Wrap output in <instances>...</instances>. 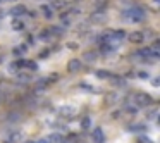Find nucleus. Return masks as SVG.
<instances>
[{"instance_id": "obj_4", "label": "nucleus", "mask_w": 160, "mask_h": 143, "mask_svg": "<svg viewBox=\"0 0 160 143\" xmlns=\"http://www.w3.org/2000/svg\"><path fill=\"white\" fill-rule=\"evenodd\" d=\"M105 19H107L105 11H95L93 14L90 16V21L95 23V24H102V23H105Z\"/></svg>"}, {"instance_id": "obj_24", "label": "nucleus", "mask_w": 160, "mask_h": 143, "mask_svg": "<svg viewBox=\"0 0 160 143\" xmlns=\"http://www.w3.org/2000/svg\"><path fill=\"white\" fill-rule=\"evenodd\" d=\"M115 100H117V93H110L107 98H105V104H114Z\"/></svg>"}, {"instance_id": "obj_2", "label": "nucleus", "mask_w": 160, "mask_h": 143, "mask_svg": "<svg viewBox=\"0 0 160 143\" xmlns=\"http://www.w3.org/2000/svg\"><path fill=\"white\" fill-rule=\"evenodd\" d=\"M150 104H152V97H150L148 93L139 91V93L134 95V105L136 107H148Z\"/></svg>"}, {"instance_id": "obj_28", "label": "nucleus", "mask_w": 160, "mask_h": 143, "mask_svg": "<svg viewBox=\"0 0 160 143\" xmlns=\"http://www.w3.org/2000/svg\"><path fill=\"white\" fill-rule=\"evenodd\" d=\"M50 55V49H43V52H40V57L42 59H45V57H48Z\"/></svg>"}, {"instance_id": "obj_12", "label": "nucleus", "mask_w": 160, "mask_h": 143, "mask_svg": "<svg viewBox=\"0 0 160 143\" xmlns=\"http://www.w3.org/2000/svg\"><path fill=\"white\" fill-rule=\"evenodd\" d=\"M67 7V2L66 0H53L52 2V9L53 11H62V9Z\"/></svg>"}, {"instance_id": "obj_1", "label": "nucleus", "mask_w": 160, "mask_h": 143, "mask_svg": "<svg viewBox=\"0 0 160 143\" xmlns=\"http://www.w3.org/2000/svg\"><path fill=\"white\" fill-rule=\"evenodd\" d=\"M122 18L128 23H141L145 19V11L141 7H131L122 12Z\"/></svg>"}, {"instance_id": "obj_15", "label": "nucleus", "mask_w": 160, "mask_h": 143, "mask_svg": "<svg viewBox=\"0 0 160 143\" xmlns=\"http://www.w3.org/2000/svg\"><path fill=\"white\" fill-rule=\"evenodd\" d=\"M26 49H28V45H19V47H14L12 54H14V57H21L22 54L26 52Z\"/></svg>"}, {"instance_id": "obj_26", "label": "nucleus", "mask_w": 160, "mask_h": 143, "mask_svg": "<svg viewBox=\"0 0 160 143\" xmlns=\"http://www.w3.org/2000/svg\"><path fill=\"white\" fill-rule=\"evenodd\" d=\"M138 78H139V79H148L150 74L146 73V71H139V73H138Z\"/></svg>"}, {"instance_id": "obj_7", "label": "nucleus", "mask_w": 160, "mask_h": 143, "mask_svg": "<svg viewBox=\"0 0 160 143\" xmlns=\"http://www.w3.org/2000/svg\"><path fill=\"white\" fill-rule=\"evenodd\" d=\"M11 14L14 16V18H19V16H24V14H28V9H26V5H22V4H18V5H14V7L11 9Z\"/></svg>"}, {"instance_id": "obj_21", "label": "nucleus", "mask_w": 160, "mask_h": 143, "mask_svg": "<svg viewBox=\"0 0 160 143\" xmlns=\"http://www.w3.org/2000/svg\"><path fill=\"white\" fill-rule=\"evenodd\" d=\"M97 76L100 78V79H108V78H112V74L108 73V71H103V69H100V71H97Z\"/></svg>"}, {"instance_id": "obj_35", "label": "nucleus", "mask_w": 160, "mask_h": 143, "mask_svg": "<svg viewBox=\"0 0 160 143\" xmlns=\"http://www.w3.org/2000/svg\"><path fill=\"white\" fill-rule=\"evenodd\" d=\"M158 124H160V115H158Z\"/></svg>"}, {"instance_id": "obj_31", "label": "nucleus", "mask_w": 160, "mask_h": 143, "mask_svg": "<svg viewBox=\"0 0 160 143\" xmlns=\"http://www.w3.org/2000/svg\"><path fill=\"white\" fill-rule=\"evenodd\" d=\"M139 143H150V140L146 138V136H141V138H139Z\"/></svg>"}, {"instance_id": "obj_25", "label": "nucleus", "mask_w": 160, "mask_h": 143, "mask_svg": "<svg viewBox=\"0 0 160 143\" xmlns=\"http://www.w3.org/2000/svg\"><path fill=\"white\" fill-rule=\"evenodd\" d=\"M47 81H48V84H52V83H55V81H59V74H50L48 78H47Z\"/></svg>"}, {"instance_id": "obj_34", "label": "nucleus", "mask_w": 160, "mask_h": 143, "mask_svg": "<svg viewBox=\"0 0 160 143\" xmlns=\"http://www.w3.org/2000/svg\"><path fill=\"white\" fill-rule=\"evenodd\" d=\"M26 143H36V141H26Z\"/></svg>"}, {"instance_id": "obj_6", "label": "nucleus", "mask_w": 160, "mask_h": 143, "mask_svg": "<svg viewBox=\"0 0 160 143\" xmlns=\"http://www.w3.org/2000/svg\"><path fill=\"white\" fill-rule=\"evenodd\" d=\"M21 140V133L19 131H9L4 138V143H18Z\"/></svg>"}, {"instance_id": "obj_30", "label": "nucleus", "mask_w": 160, "mask_h": 143, "mask_svg": "<svg viewBox=\"0 0 160 143\" xmlns=\"http://www.w3.org/2000/svg\"><path fill=\"white\" fill-rule=\"evenodd\" d=\"M67 49L76 50V49H78V43H76V42H69V43H67Z\"/></svg>"}, {"instance_id": "obj_9", "label": "nucleus", "mask_w": 160, "mask_h": 143, "mask_svg": "<svg viewBox=\"0 0 160 143\" xmlns=\"http://www.w3.org/2000/svg\"><path fill=\"white\" fill-rule=\"evenodd\" d=\"M74 112H76V109H74L72 105H64V107L59 109V114L62 115V117H72Z\"/></svg>"}, {"instance_id": "obj_11", "label": "nucleus", "mask_w": 160, "mask_h": 143, "mask_svg": "<svg viewBox=\"0 0 160 143\" xmlns=\"http://www.w3.org/2000/svg\"><path fill=\"white\" fill-rule=\"evenodd\" d=\"M47 141L48 143H64V138L60 133H52V135L47 136Z\"/></svg>"}, {"instance_id": "obj_20", "label": "nucleus", "mask_w": 160, "mask_h": 143, "mask_svg": "<svg viewBox=\"0 0 160 143\" xmlns=\"http://www.w3.org/2000/svg\"><path fill=\"white\" fill-rule=\"evenodd\" d=\"M18 81L19 83H29V81H31V76L26 74V73H19L18 74Z\"/></svg>"}, {"instance_id": "obj_22", "label": "nucleus", "mask_w": 160, "mask_h": 143, "mask_svg": "<svg viewBox=\"0 0 160 143\" xmlns=\"http://www.w3.org/2000/svg\"><path fill=\"white\" fill-rule=\"evenodd\" d=\"M50 31H52V36H60L64 33V28H59V26H52L50 28Z\"/></svg>"}, {"instance_id": "obj_13", "label": "nucleus", "mask_w": 160, "mask_h": 143, "mask_svg": "<svg viewBox=\"0 0 160 143\" xmlns=\"http://www.w3.org/2000/svg\"><path fill=\"white\" fill-rule=\"evenodd\" d=\"M38 38L43 40V42H48V40H52V31H50V28H48V29H42V31H40V35H38Z\"/></svg>"}, {"instance_id": "obj_27", "label": "nucleus", "mask_w": 160, "mask_h": 143, "mask_svg": "<svg viewBox=\"0 0 160 143\" xmlns=\"http://www.w3.org/2000/svg\"><path fill=\"white\" fill-rule=\"evenodd\" d=\"M145 129V126L143 124H134V126H131V131H143Z\"/></svg>"}, {"instance_id": "obj_29", "label": "nucleus", "mask_w": 160, "mask_h": 143, "mask_svg": "<svg viewBox=\"0 0 160 143\" xmlns=\"http://www.w3.org/2000/svg\"><path fill=\"white\" fill-rule=\"evenodd\" d=\"M81 88H83V90H90L91 93H93V91H95V88H93V86H90V84H84V83L81 84Z\"/></svg>"}, {"instance_id": "obj_8", "label": "nucleus", "mask_w": 160, "mask_h": 143, "mask_svg": "<svg viewBox=\"0 0 160 143\" xmlns=\"http://www.w3.org/2000/svg\"><path fill=\"white\" fill-rule=\"evenodd\" d=\"M129 42L131 43H143L145 42V33L143 31H132L131 35H129Z\"/></svg>"}, {"instance_id": "obj_33", "label": "nucleus", "mask_w": 160, "mask_h": 143, "mask_svg": "<svg viewBox=\"0 0 160 143\" xmlns=\"http://www.w3.org/2000/svg\"><path fill=\"white\" fill-rule=\"evenodd\" d=\"M36 143H48V141H47V138H42V140H38Z\"/></svg>"}, {"instance_id": "obj_3", "label": "nucleus", "mask_w": 160, "mask_h": 143, "mask_svg": "<svg viewBox=\"0 0 160 143\" xmlns=\"http://www.w3.org/2000/svg\"><path fill=\"white\" fill-rule=\"evenodd\" d=\"M81 69H83V62L79 59H71L67 62V71L69 73H79Z\"/></svg>"}, {"instance_id": "obj_17", "label": "nucleus", "mask_w": 160, "mask_h": 143, "mask_svg": "<svg viewBox=\"0 0 160 143\" xmlns=\"http://www.w3.org/2000/svg\"><path fill=\"white\" fill-rule=\"evenodd\" d=\"M12 29H16V31H22V29H24V23H22L21 19H14V21H12Z\"/></svg>"}, {"instance_id": "obj_16", "label": "nucleus", "mask_w": 160, "mask_h": 143, "mask_svg": "<svg viewBox=\"0 0 160 143\" xmlns=\"http://www.w3.org/2000/svg\"><path fill=\"white\" fill-rule=\"evenodd\" d=\"M91 128V117H83L81 119V129H84V131H88V129Z\"/></svg>"}, {"instance_id": "obj_18", "label": "nucleus", "mask_w": 160, "mask_h": 143, "mask_svg": "<svg viewBox=\"0 0 160 143\" xmlns=\"http://www.w3.org/2000/svg\"><path fill=\"white\" fill-rule=\"evenodd\" d=\"M24 67L28 71H38V64L35 60H24Z\"/></svg>"}, {"instance_id": "obj_36", "label": "nucleus", "mask_w": 160, "mask_h": 143, "mask_svg": "<svg viewBox=\"0 0 160 143\" xmlns=\"http://www.w3.org/2000/svg\"><path fill=\"white\" fill-rule=\"evenodd\" d=\"M157 2H158V0H157Z\"/></svg>"}, {"instance_id": "obj_19", "label": "nucleus", "mask_w": 160, "mask_h": 143, "mask_svg": "<svg viewBox=\"0 0 160 143\" xmlns=\"http://www.w3.org/2000/svg\"><path fill=\"white\" fill-rule=\"evenodd\" d=\"M107 0H95V11H105Z\"/></svg>"}, {"instance_id": "obj_23", "label": "nucleus", "mask_w": 160, "mask_h": 143, "mask_svg": "<svg viewBox=\"0 0 160 143\" xmlns=\"http://www.w3.org/2000/svg\"><path fill=\"white\" fill-rule=\"evenodd\" d=\"M84 60H88V62L97 60V54H95V52H86V54H84Z\"/></svg>"}, {"instance_id": "obj_32", "label": "nucleus", "mask_w": 160, "mask_h": 143, "mask_svg": "<svg viewBox=\"0 0 160 143\" xmlns=\"http://www.w3.org/2000/svg\"><path fill=\"white\" fill-rule=\"evenodd\" d=\"M152 83H153V86H160V78H158V79H153Z\"/></svg>"}, {"instance_id": "obj_14", "label": "nucleus", "mask_w": 160, "mask_h": 143, "mask_svg": "<svg viewBox=\"0 0 160 143\" xmlns=\"http://www.w3.org/2000/svg\"><path fill=\"white\" fill-rule=\"evenodd\" d=\"M60 23H62V26H69L71 23H72V14H71V12L62 14L60 16Z\"/></svg>"}, {"instance_id": "obj_5", "label": "nucleus", "mask_w": 160, "mask_h": 143, "mask_svg": "<svg viewBox=\"0 0 160 143\" xmlns=\"http://www.w3.org/2000/svg\"><path fill=\"white\" fill-rule=\"evenodd\" d=\"M91 140H93L95 143H103L105 141V133L102 128H95L93 131H91Z\"/></svg>"}, {"instance_id": "obj_10", "label": "nucleus", "mask_w": 160, "mask_h": 143, "mask_svg": "<svg viewBox=\"0 0 160 143\" xmlns=\"http://www.w3.org/2000/svg\"><path fill=\"white\" fill-rule=\"evenodd\" d=\"M40 9H42L43 18H47V19H52V18H53V12H55V11L52 9V5H45V4H43Z\"/></svg>"}]
</instances>
